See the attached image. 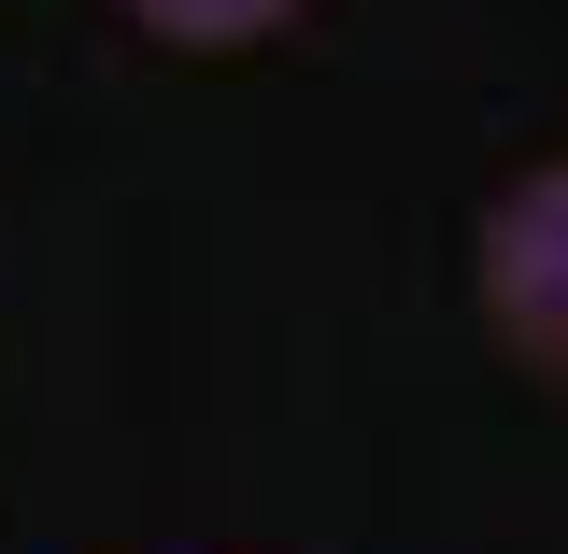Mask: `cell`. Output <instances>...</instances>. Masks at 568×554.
<instances>
[{"instance_id":"6da1fadb","label":"cell","mask_w":568,"mask_h":554,"mask_svg":"<svg viewBox=\"0 0 568 554\" xmlns=\"http://www.w3.org/2000/svg\"><path fill=\"white\" fill-rule=\"evenodd\" d=\"M469 299H484V342L511 370L568 384V157L511 171L484 200V228H469Z\"/></svg>"},{"instance_id":"7a4b0ae2","label":"cell","mask_w":568,"mask_h":554,"mask_svg":"<svg viewBox=\"0 0 568 554\" xmlns=\"http://www.w3.org/2000/svg\"><path fill=\"white\" fill-rule=\"evenodd\" d=\"M156 58H256V43H284L313 0H114Z\"/></svg>"}]
</instances>
